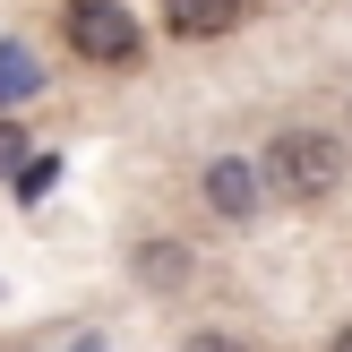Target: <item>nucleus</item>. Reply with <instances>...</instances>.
I'll list each match as a JSON object with an SVG mask.
<instances>
[{
	"label": "nucleus",
	"mask_w": 352,
	"mask_h": 352,
	"mask_svg": "<svg viewBox=\"0 0 352 352\" xmlns=\"http://www.w3.org/2000/svg\"><path fill=\"white\" fill-rule=\"evenodd\" d=\"M267 181L284 189V198H336L344 189V138L327 129H284L267 146Z\"/></svg>",
	"instance_id": "nucleus-1"
},
{
	"label": "nucleus",
	"mask_w": 352,
	"mask_h": 352,
	"mask_svg": "<svg viewBox=\"0 0 352 352\" xmlns=\"http://www.w3.org/2000/svg\"><path fill=\"white\" fill-rule=\"evenodd\" d=\"M69 43H78L86 60H138V17L120 9V0H78V9H69Z\"/></svg>",
	"instance_id": "nucleus-2"
},
{
	"label": "nucleus",
	"mask_w": 352,
	"mask_h": 352,
	"mask_svg": "<svg viewBox=\"0 0 352 352\" xmlns=\"http://www.w3.org/2000/svg\"><path fill=\"white\" fill-rule=\"evenodd\" d=\"M206 206L232 215V223H250L258 215V172L241 164V155H215V164H206Z\"/></svg>",
	"instance_id": "nucleus-3"
},
{
	"label": "nucleus",
	"mask_w": 352,
	"mask_h": 352,
	"mask_svg": "<svg viewBox=\"0 0 352 352\" xmlns=\"http://www.w3.org/2000/svg\"><path fill=\"white\" fill-rule=\"evenodd\" d=\"M129 267H138V284H146V292H181L198 258H189V241H138Z\"/></svg>",
	"instance_id": "nucleus-4"
},
{
	"label": "nucleus",
	"mask_w": 352,
	"mask_h": 352,
	"mask_svg": "<svg viewBox=\"0 0 352 352\" xmlns=\"http://www.w3.org/2000/svg\"><path fill=\"white\" fill-rule=\"evenodd\" d=\"M164 26L189 34V43H206V34H232L241 26V0H164Z\"/></svg>",
	"instance_id": "nucleus-5"
},
{
	"label": "nucleus",
	"mask_w": 352,
	"mask_h": 352,
	"mask_svg": "<svg viewBox=\"0 0 352 352\" xmlns=\"http://www.w3.org/2000/svg\"><path fill=\"white\" fill-rule=\"evenodd\" d=\"M34 86H43V69H34V52H26V43H0V103L34 95Z\"/></svg>",
	"instance_id": "nucleus-6"
},
{
	"label": "nucleus",
	"mask_w": 352,
	"mask_h": 352,
	"mask_svg": "<svg viewBox=\"0 0 352 352\" xmlns=\"http://www.w3.org/2000/svg\"><path fill=\"white\" fill-rule=\"evenodd\" d=\"M52 181H60V164H52V155H43V164H17V198H43Z\"/></svg>",
	"instance_id": "nucleus-7"
},
{
	"label": "nucleus",
	"mask_w": 352,
	"mask_h": 352,
	"mask_svg": "<svg viewBox=\"0 0 352 352\" xmlns=\"http://www.w3.org/2000/svg\"><path fill=\"white\" fill-rule=\"evenodd\" d=\"M26 164V129H17V120H0V172H17Z\"/></svg>",
	"instance_id": "nucleus-8"
},
{
	"label": "nucleus",
	"mask_w": 352,
	"mask_h": 352,
	"mask_svg": "<svg viewBox=\"0 0 352 352\" xmlns=\"http://www.w3.org/2000/svg\"><path fill=\"white\" fill-rule=\"evenodd\" d=\"M181 352H250V344H241V336H223V327H206V336H189Z\"/></svg>",
	"instance_id": "nucleus-9"
},
{
	"label": "nucleus",
	"mask_w": 352,
	"mask_h": 352,
	"mask_svg": "<svg viewBox=\"0 0 352 352\" xmlns=\"http://www.w3.org/2000/svg\"><path fill=\"white\" fill-rule=\"evenodd\" d=\"M327 352H352V327H336V344H327Z\"/></svg>",
	"instance_id": "nucleus-10"
}]
</instances>
